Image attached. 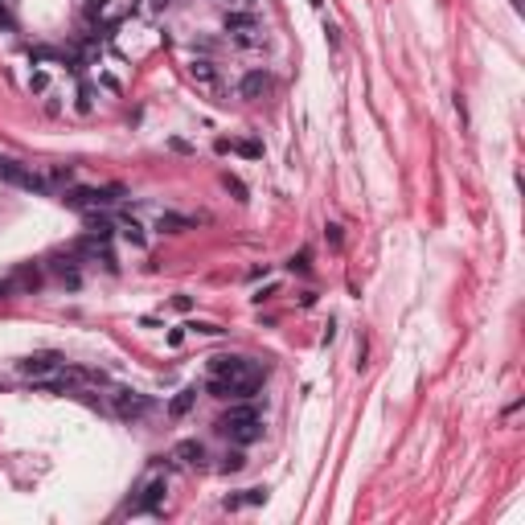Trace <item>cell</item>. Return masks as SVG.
<instances>
[{"mask_svg": "<svg viewBox=\"0 0 525 525\" xmlns=\"http://www.w3.org/2000/svg\"><path fill=\"white\" fill-rule=\"evenodd\" d=\"M42 287V271L37 267H21L17 275H13V291L21 296V291H37Z\"/></svg>", "mask_w": 525, "mask_h": 525, "instance_id": "4fadbf2b", "label": "cell"}, {"mask_svg": "<svg viewBox=\"0 0 525 525\" xmlns=\"http://www.w3.org/2000/svg\"><path fill=\"white\" fill-rule=\"evenodd\" d=\"M17 369H21L25 378H49V374L62 369V358L58 353H29L25 361H17Z\"/></svg>", "mask_w": 525, "mask_h": 525, "instance_id": "7a4b0ae2", "label": "cell"}, {"mask_svg": "<svg viewBox=\"0 0 525 525\" xmlns=\"http://www.w3.org/2000/svg\"><path fill=\"white\" fill-rule=\"evenodd\" d=\"M156 230H160V234H185V230H193V217H185V214H160V217H156Z\"/></svg>", "mask_w": 525, "mask_h": 525, "instance_id": "30bf717a", "label": "cell"}, {"mask_svg": "<svg viewBox=\"0 0 525 525\" xmlns=\"http://www.w3.org/2000/svg\"><path fill=\"white\" fill-rule=\"evenodd\" d=\"M271 87H275V78H271L267 70H251L239 82V95L242 99H262V95H271Z\"/></svg>", "mask_w": 525, "mask_h": 525, "instance_id": "8992f818", "label": "cell"}, {"mask_svg": "<svg viewBox=\"0 0 525 525\" xmlns=\"http://www.w3.org/2000/svg\"><path fill=\"white\" fill-rule=\"evenodd\" d=\"M120 234L132 242V246H144V242H148V234H144V226L136 222V217H123V222H120Z\"/></svg>", "mask_w": 525, "mask_h": 525, "instance_id": "9a60e30c", "label": "cell"}, {"mask_svg": "<svg viewBox=\"0 0 525 525\" xmlns=\"http://www.w3.org/2000/svg\"><path fill=\"white\" fill-rule=\"evenodd\" d=\"M172 460H181V464H201V460H205V448H201V443H197V439H185V443H177V448H172Z\"/></svg>", "mask_w": 525, "mask_h": 525, "instance_id": "8fae6325", "label": "cell"}, {"mask_svg": "<svg viewBox=\"0 0 525 525\" xmlns=\"http://www.w3.org/2000/svg\"><path fill=\"white\" fill-rule=\"evenodd\" d=\"M242 505H267V488H246Z\"/></svg>", "mask_w": 525, "mask_h": 525, "instance_id": "cb8c5ba5", "label": "cell"}, {"mask_svg": "<svg viewBox=\"0 0 525 525\" xmlns=\"http://www.w3.org/2000/svg\"><path fill=\"white\" fill-rule=\"evenodd\" d=\"M91 197V210H107V205H115L123 197V185H103V189H87Z\"/></svg>", "mask_w": 525, "mask_h": 525, "instance_id": "ba28073f", "label": "cell"}, {"mask_svg": "<svg viewBox=\"0 0 525 525\" xmlns=\"http://www.w3.org/2000/svg\"><path fill=\"white\" fill-rule=\"evenodd\" d=\"M0 177H4L8 185H17V189H29V193H49V181H46V177H37L33 168L17 165V160H0Z\"/></svg>", "mask_w": 525, "mask_h": 525, "instance_id": "6da1fadb", "label": "cell"}, {"mask_svg": "<svg viewBox=\"0 0 525 525\" xmlns=\"http://www.w3.org/2000/svg\"><path fill=\"white\" fill-rule=\"evenodd\" d=\"M29 91H33V95H46V91H49V74L33 70V74H29Z\"/></svg>", "mask_w": 525, "mask_h": 525, "instance_id": "d6986e66", "label": "cell"}, {"mask_svg": "<svg viewBox=\"0 0 525 525\" xmlns=\"http://www.w3.org/2000/svg\"><path fill=\"white\" fill-rule=\"evenodd\" d=\"M193 403H197V386H185V390H177V398L168 403V415L172 419H181V415H189Z\"/></svg>", "mask_w": 525, "mask_h": 525, "instance_id": "7c38bea8", "label": "cell"}, {"mask_svg": "<svg viewBox=\"0 0 525 525\" xmlns=\"http://www.w3.org/2000/svg\"><path fill=\"white\" fill-rule=\"evenodd\" d=\"M230 42H234V46H242V49H259V46H267V37L259 33V25H255V29H242V33H230Z\"/></svg>", "mask_w": 525, "mask_h": 525, "instance_id": "5bb4252c", "label": "cell"}, {"mask_svg": "<svg viewBox=\"0 0 525 525\" xmlns=\"http://www.w3.org/2000/svg\"><path fill=\"white\" fill-rule=\"evenodd\" d=\"M255 17H246V13H230L226 17V33H242V29H255Z\"/></svg>", "mask_w": 525, "mask_h": 525, "instance_id": "2e32d148", "label": "cell"}, {"mask_svg": "<svg viewBox=\"0 0 525 525\" xmlns=\"http://www.w3.org/2000/svg\"><path fill=\"white\" fill-rule=\"evenodd\" d=\"M4 296H17V291H13V275H0V300H4Z\"/></svg>", "mask_w": 525, "mask_h": 525, "instance_id": "f546056e", "label": "cell"}, {"mask_svg": "<svg viewBox=\"0 0 525 525\" xmlns=\"http://www.w3.org/2000/svg\"><path fill=\"white\" fill-rule=\"evenodd\" d=\"M230 148H234V152H242V156H251V160H255V156H262V148H259V144H251V140H246V144H230Z\"/></svg>", "mask_w": 525, "mask_h": 525, "instance_id": "d4e9b609", "label": "cell"}, {"mask_svg": "<svg viewBox=\"0 0 525 525\" xmlns=\"http://www.w3.org/2000/svg\"><path fill=\"white\" fill-rule=\"evenodd\" d=\"M217 431H226L234 443L246 448V443H255V439L262 435V419H239V423H226V427H217Z\"/></svg>", "mask_w": 525, "mask_h": 525, "instance_id": "52a82bcc", "label": "cell"}, {"mask_svg": "<svg viewBox=\"0 0 525 525\" xmlns=\"http://www.w3.org/2000/svg\"><path fill=\"white\" fill-rule=\"evenodd\" d=\"M49 181H53V185H70V181H74V168H62V165H58L53 172H49Z\"/></svg>", "mask_w": 525, "mask_h": 525, "instance_id": "7402d4cb", "label": "cell"}, {"mask_svg": "<svg viewBox=\"0 0 525 525\" xmlns=\"http://www.w3.org/2000/svg\"><path fill=\"white\" fill-rule=\"evenodd\" d=\"M324 239L333 242V246H341V226H336V222H333V226H324Z\"/></svg>", "mask_w": 525, "mask_h": 525, "instance_id": "83f0119b", "label": "cell"}, {"mask_svg": "<svg viewBox=\"0 0 525 525\" xmlns=\"http://www.w3.org/2000/svg\"><path fill=\"white\" fill-rule=\"evenodd\" d=\"M78 111H82V115H91V111H95V87H91V82H82V87H78Z\"/></svg>", "mask_w": 525, "mask_h": 525, "instance_id": "e0dca14e", "label": "cell"}, {"mask_svg": "<svg viewBox=\"0 0 525 525\" xmlns=\"http://www.w3.org/2000/svg\"><path fill=\"white\" fill-rule=\"evenodd\" d=\"M172 308H177V312H189L193 300H189V296H172Z\"/></svg>", "mask_w": 525, "mask_h": 525, "instance_id": "4dcf8cb0", "label": "cell"}, {"mask_svg": "<svg viewBox=\"0 0 525 525\" xmlns=\"http://www.w3.org/2000/svg\"><path fill=\"white\" fill-rule=\"evenodd\" d=\"M222 181H226V189L234 193V197H239V201H246V185H242L239 177H230V172H226V177H222Z\"/></svg>", "mask_w": 525, "mask_h": 525, "instance_id": "ffe728a7", "label": "cell"}, {"mask_svg": "<svg viewBox=\"0 0 525 525\" xmlns=\"http://www.w3.org/2000/svg\"><path fill=\"white\" fill-rule=\"evenodd\" d=\"M324 37H329V46H333V49H341V29H336L333 21H324Z\"/></svg>", "mask_w": 525, "mask_h": 525, "instance_id": "484cf974", "label": "cell"}, {"mask_svg": "<svg viewBox=\"0 0 525 525\" xmlns=\"http://www.w3.org/2000/svg\"><path fill=\"white\" fill-rule=\"evenodd\" d=\"M111 410H115L120 419H140L144 410H148V398L136 394V390H115V394H111Z\"/></svg>", "mask_w": 525, "mask_h": 525, "instance_id": "277c9868", "label": "cell"}, {"mask_svg": "<svg viewBox=\"0 0 525 525\" xmlns=\"http://www.w3.org/2000/svg\"><path fill=\"white\" fill-rule=\"evenodd\" d=\"M189 78L197 82V87H205V91H217V87H222V74H217V66L210 62V58H193Z\"/></svg>", "mask_w": 525, "mask_h": 525, "instance_id": "5b68a950", "label": "cell"}, {"mask_svg": "<svg viewBox=\"0 0 525 525\" xmlns=\"http://www.w3.org/2000/svg\"><path fill=\"white\" fill-rule=\"evenodd\" d=\"M82 214H87V234L91 239H111L115 234V226H111L107 214H95V210H82Z\"/></svg>", "mask_w": 525, "mask_h": 525, "instance_id": "9c48e42d", "label": "cell"}, {"mask_svg": "<svg viewBox=\"0 0 525 525\" xmlns=\"http://www.w3.org/2000/svg\"><path fill=\"white\" fill-rule=\"evenodd\" d=\"M172 8V0H148V13H168Z\"/></svg>", "mask_w": 525, "mask_h": 525, "instance_id": "f1b7e54d", "label": "cell"}, {"mask_svg": "<svg viewBox=\"0 0 525 525\" xmlns=\"http://www.w3.org/2000/svg\"><path fill=\"white\" fill-rule=\"evenodd\" d=\"M242 464H246V455H242V452H230V455H226V464H222V472H239Z\"/></svg>", "mask_w": 525, "mask_h": 525, "instance_id": "603a6c76", "label": "cell"}, {"mask_svg": "<svg viewBox=\"0 0 525 525\" xmlns=\"http://www.w3.org/2000/svg\"><path fill=\"white\" fill-rule=\"evenodd\" d=\"M193 333H201V336H222V324H210V320H197V324H189Z\"/></svg>", "mask_w": 525, "mask_h": 525, "instance_id": "44dd1931", "label": "cell"}, {"mask_svg": "<svg viewBox=\"0 0 525 525\" xmlns=\"http://www.w3.org/2000/svg\"><path fill=\"white\" fill-rule=\"evenodd\" d=\"M239 419H259V410H255V406H230V415H226L217 427H226V423H239Z\"/></svg>", "mask_w": 525, "mask_h": 525, "instance_id": "ac0fdd59", "label": "cell"}, {"mask_svg": "<svg viewBox=\"0 0 525 525\" xmlns=\"http://www.w3.org/2000/svg\"><path fill=\"white\" fill-rule=\"evenodd\" d=\"M165 493H168L165 476H152L148 484H144V493L132 501V513H156V509L165 505Z\"/></svg>", "mask_w": 525, "mask_h": 525, "instance_id": "3957f363", "label": "cell"}, {"mask_svg": "<svg viewBox=\"0 0 525 525\" xmlns=\"http://www.w3.org/2000/svg\"><path fill=\"white\" fill-rule=\"evenodd\" d=\"M287 267H291V271H300V275H304V271H308V251H300V255H296V259L287 262Z\"/></svg>", "mask_w": 525, "mask_h": 525, "instance_id": "4316f807", "label": "cell"}]
</instances>
